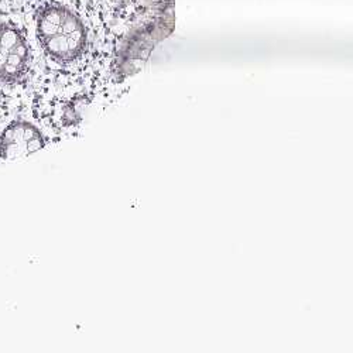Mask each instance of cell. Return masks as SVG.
<instances>
[{"label":"cell","mask_w":353,"mask_h":353,"mask_svg":"<svg viewBox=\"0 0 353 353\" xmlns=\"http://www.w3.org/2000/svg\"><path fill=\"white\" fill-rule=\"evenodd\" d=\"M30 61L27 41L17 27L0 23V81L16 82L24 77Z\"/></svg>","instance_id":"7a4b0ae2"},{"label":"cell","mask_w":353,"mask_h":353,"mask_svg":"<svg viewBox=\"0 0 353 353\" xmlns=\"http://www.w3.org/2000/svg\"><path fill=\"white\" fill-rule=\"evenodd\" d=\"M41 132L28 122H13L0 133V159L16 160L30 156L44 147Z\"/></svg>","instance_id":"3957f363"},{"label":"cell","mask_w":353,"mask_h":353,"mask_svg":"<svg viewBox=\"0 0 353 353\" xmlns=\"http://www.w3.org/2000/svg\"><path fill=\"white\" fill-rule=\"evenodd\" d=\"M37 37L44 51L58 63H72L86 48L82 20L63 5H47L37 14Z\"/></svg>","instance_id":"6da1fadb"}]
</instances>
